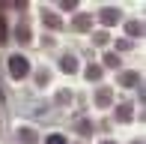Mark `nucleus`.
Instances as JSON below:
<instances>
[{
  "mask_svg": "<svg viewBox=\"0 0 146 144\" xmlns=\"http://www.w3.org/2000/svg\"><path fill=\"white\" fill-rule=\"evenodd\" d=\"M116 18H119V15H116V9H108V12H102V21H104V24H116Z\"/></svg>",
  "mask_w": 146,
  "mask_h": 144,
  "instance_id": "2",
  "label": "nucleus"
},
{
  "mask_svg": "<svg viewBox=\"0 0 146 144\" xmlns=\"http://www.w3.org/2000/svg\"><path fill=\"white\" fill-rule=\"evenodd\" d=\"M27 60H24V57H9V72H12V75H15V78H24V75H27Z\"/></svg>",
  "mask_w": 146,
  "mask_h": 144,
  "instance_id": "1",
  "label": "nucleus"
},
{
  "mask_svg": "<svg viewBox=\"0 0 146 144\" xmlns=\"http://www.w3.org/2000/svg\"><path fill=\"white\" fill-rule=\"evenodd\" d=\"M45 144H66V138H63V135H51Z\"/></svg>",
  "mask_w": 146,
  "mask_h": 144,
  "instance_id": "8",
  "label": "nucleus"
},
{
  "mask_svg": "<svg viewBox=\"0 0 146 144\" xmlns=\"http://www.w3.org/2000/svg\"><path fill=\"white\" fill-rule=\"evenodd\" d=\"M18 39H21V42H27V39H30V30H27V27H18Z\"/></svg>",
  "mask_w": 146,
  "mask_h": 144,
  "instance_id": "7",
  "label": "nucleus"
},
{
  "mask_svg": "<svg viewBox=\"0 0 146 144\" xmlns=\"http://www.w3.org/2000/svg\"><path fill=\"white\" fill-rule=\"evenodd\" d=\"M75 66H78L75 57H66V60H63V69H66V72H75Z\"/></svg>",
  "mask_w": 146,
  "mask_h": 144,
  "instance_id": "6",
  "label": "nucleus"
},
{
  "mask_svg": "<svg viewBox=\"0 0 146 144\" xmlns=\"http://www.w3.org/2000/svg\"><path fill=\"white\" fill-rule=\"evenodd\" d=\"M116 114H119V120H128V117H131V105H119Z\"/></svg>",
  "mask_w": 146,
  "mask_h": 144,
  "instance_id": "5",
  "label": "nucleus"
},
{
  "mask_svg": "<svg viewBox=\"0 0 146 144\" xmlns=\"http://www.w3.org/2000/svg\"><path fill=\"white\" fill-rule=\"evenodd\" d=\"M75 27H78V30H90V18H87V15H78V18H75Z\"/></svg>",
  "mask_w": 146,
  "mask_h": 144,
  "instance_id": "3",
  "label": "nucleus"
},
{
  "mask_svg": "<svg viewBox=\"0 0 146 144\" xmlns=\"http://www.w3.org/2000/svg\"><path fill=\"white\" fill-rule=\"evenodd\" d=\"M96 102H98V105H108V102H110V90H102V93L96 96Z\"/></svg>",
  "mask_w": 146,
  "mask_h": 144,
  "instance_id": "4",
  "label": "nucleus"
}]
</instances>
